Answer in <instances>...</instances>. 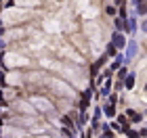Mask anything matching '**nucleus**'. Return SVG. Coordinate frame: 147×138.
<instances>
[{"label":"nucleus","instance_id":"f03ea898","mask_svg":"<svg viewBox=\"0 0 147 138\" xmlns=\"http://www.w3.org/2000/svg\"><path fill=\"white\" fill-rule=\"evenodd\" d=\"M111 44L113 46H116V48H120V50H122L124 48V46H126V38H124V34H120V31H113V36H111Z\"/></svg>","mask_w":147,"mask_h":138},{"label":"nucleus","instance_id":"7ed1b4c3","mask_svg":"<svg viewBox=\"0 0 147 138\" xmlns=\"http://www.w3.org/2000/svg\"><path fill=\"white\" fill-rule=\"evenodd\" d=\"M116 121L120 123V130H122V134H126V132L130 130V123H128V117H126V115H118Z\"/></svg>","mask_w":147,"mask_h":138},{"label":"nucleus","instance_id":"39448f33","mask_svg":"<svg viewBox=\"0 0 147 138\" xmlns=\"http://www.w3.org/2000/svg\"><path fill=\"white\" fill-rule=\"evenodd\" d=\"M132 86H135V73H128V75H126V80H124V88H132Z\"/></svg>","mask_w":147,"mask_h":138},{"label":"nucleus","instance_id":"f257e3e1","mask_svg":"<svg viewBox=\"0 0 147 138\" xmlns=\"http://www.w3.org/2000/svg\"><path fill=\"white\" fill-rule=\"evenodd\" d=\"M107 63V55H103V57H99L95 63H92V67H90V77H97V73H99V69L103 67V65Z\"/></svg>","mask_w":147,"mask_h":138},{"label":"nucleus","instance_id":"423d86ee","mask_svg":"<svg viewBox=\"0 0 147 138\" xmlns=\"http://www.w3.org/2000/svg\"><path fill=\"white\" fill-rule=\"evenodd\" d=\"M105 115L107 117H118L116 115V105H107V107H105Z\"/></svg>","mask_w":147,"mask_h":138},{"label":"nucleus","instance_id":"1a4fd4ad","mask_svg":"<svg viewBox=\"0 0 147 138\" xmlns=\"http://www.w3.org/2000/svg\"><path fill=\"white\" fill-rule=\"evenodd\" d=\"M139 13H141V15L147 13V2H139Z\"/></svg>","mask_w":147,"mask_h":138},{"label":"nucleus","instance_id":"6e6552de","mask_svg":"<svg viewBox=\"0 0 147 138\" xmlns=\"http://www.w3.org/2000/svg\"><path fill=\"white\" fill-rule=\"evenodd\" d=\"M116 55H118V48H116L113 44H109V46H107V59H109V57H116Z\"/></svg>","mask_w":147,"mask_h":138},{"label":"nucleus","instance_id":"9b49d317","mask_svg":"<svg viewBox=\"0 0 147 138\" xmlns=\"http://www.w3.org/2000/svg\"><path fill=\"white\" fill-rule=\"evenodd\" d=\"M122 88H124V82H122V80H118V82H116V90L120 92V90H122Z\"/></svg>","mask_w":147,"mask_h":138},{"label":"nucleus","instance_id":"20e7f679","mask_svg":"<svg viewBox=\"0 0 147 138\" xmlns=\"http://www.w3.org/2000/svg\"><path fill=\"white\" fill-rule=\"evenodd\" d=\"M126 117H128V119H130L132 123H139V121L143 119V115H141V113H137V111H132V109L126 111Z\"/></svg>","mask_w":147,"mask_h":138},{"label":"nucleus","instance_id":"f8f14e48","mask_svg":"<svg viewBox=\"0 0 147 138\" xmlns=\"http://www.w3.org/2000/svg\"><path fill=\"white\" fill-rule=\"evenodd\" d=\"M101 138H107V136H101Z\"/></svg>","mask_w":147,"mask_h":138},{"label":"nucleus","instance_id":"0eeeda50","mask_svg":"<svg viewBox=\"0 0 147 138\" xmlns=\"http://www.w3.org/2000/svg\"><path fill=\"white\" fill-rule=\"evenodd\" d=\"M109 90H111V82L107 80V82H105V86H101V90H99V92H101L103 96H107V94H109Z\"/></svg>","mask_w":147,"mask_h":138},{"label":"nucleus","instance_id":"9d476101","mask_svg":"<svg viewBox=\"0 0 147 138\" xmlns=\"http://www.w3.org/2000/svg\"><path fill=\"white\" fill-rule=\"evenodd\" d=\"M126 136H128V138H139L141 134H139V132H135V130H128V132H126Z\"/></svg>","mask_w":147,"mask_h":138},{"label":"nucleus","instance_id":"ddd939ff","mask_svg":"<svg viewBox=\"0 0 147 138\" xmlns=\"http://www.w3.org/2000/svg\"><path fill=\"white\" fill-rule=\"evenodd\" d=\"M69 138H74V136H69Z\"/></svg>","mask_w":147,"mask_h":138}]
</instances>
